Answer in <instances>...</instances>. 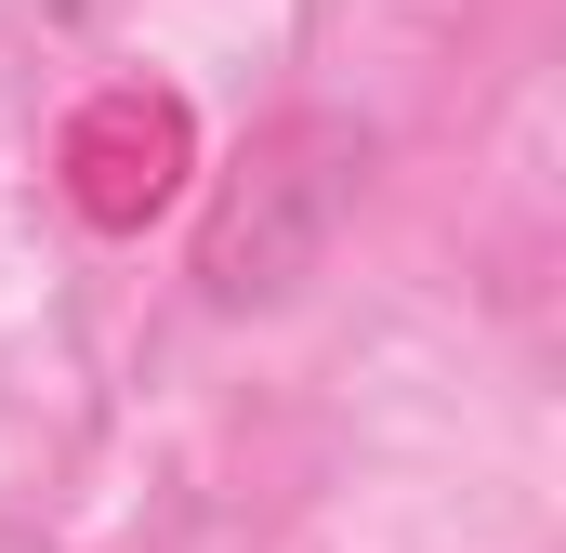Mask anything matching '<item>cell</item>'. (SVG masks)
<instances>
[{
    "label": "cell",
    "mask_w": 566,
    "mask_h": 553,
    "mask_svg": "<svg viewBox=\"0 0 566 553\" xmlns=\"http://www.w3.org/2000/svg\"><path fill=\"white\" fill-rule=\"evenodd\" d=\"M356 185H369V133L343 119V106H290L264 133L238 145V171L211 185V211H198V303L211 316H264L290 303L316 251H329V225L356 211Z\"/></svg>",
    "instance_id": "cell-1"
}]
</instances>
